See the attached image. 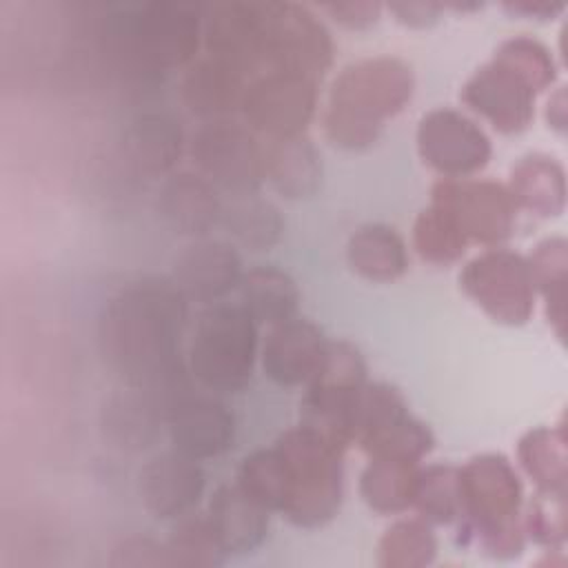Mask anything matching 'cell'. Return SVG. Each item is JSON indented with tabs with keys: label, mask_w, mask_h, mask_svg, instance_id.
<instances>
[{
	"label": "cell",
	"mask_w": 568,
	"mask_h": 568,
	"mask_svg": "<svg viewBox=\"0 0 568 568\" xmlns=\"http://www.w3.org/2000/svg\"><path fill=\"white\" fill-rule=\"evenodd\" d=\"M189 300L171 277H140L111 295L98 313L102 362L133 386H164L184 375L182 337Z\"/></svg>",
	"instance_id": "obj_1"
},
{
	"label": "cell",
	"mask_w": 568,
	"mask_h": 568,
	"mask_svg": "<svg viewBox=\"0 0 568 568\" xmlns=\"http://www.w3.org/2000/svg\"><path fill=\"white\" fill-rule=\"evenodd\" d=\"M415 73L397 55H373L346 64L331 84L324 133L346 151L373 146L386 122L410 102Z\"/></svg>",
	"instance_id": "obj_2"
},
{
	"label": "cell",
	"mask_w": 568,
	"mask_h": 568,
	"mask_svg": "<svg viewBox=\"0 0 568 568\" xmlns=\"http://www.w3.org/2000/svg\"><path fill=\"white\" fill-rule=\"evenodd\" d=\"M462 530L493 557L510 559L524 550V488L513 464L481 453L457 468Z\"/></svg>",
	"instance_id": "obj_3"
},
{
	"label": "cell",
	"mask_w": 568,
	"mask_h": 568,
	"mask_svg": "<svg viewBox=\"0 0 568 568\" xmlns=\"http://www.w3.org/2000/svg\"><path fill=\"white\" fill-rule=\"evenodd\" d=\"M275 446L284 459L286 495L282 515L300 528H320L342 504V453L313 428L297 424L284 430Z\"/></svg>",
	"instance_id": "obj_4"
},
{
	"label": "cell",
	"mask_w": 568,
	"mask_h": 568,
	"mask_svg": "<svg viewBox=\"0 0 568 568\" xmlns=\"http://www.w3.org/2000/svg\"><path fill=\"white\" fill-rule=\"evenodd\" d=\"M255 357L257 322L240 302H215L197 315L186 364L191 377L204 388L215 393L242 390L251 382Z\"/></svg>",
	"instance_id": "obj_5"
},
{
	"label": "cell",
	"mask_w": 568,
	"mask_h": 568,
	"mask_svg": "<svg viewBox=\"0 0 568 568\" xmlns=\"http://www.w3.org/2000/svg\"><path fill=\"white\" fill-rule=\"evenodd\" d=\"M204 4L146 2L124 18V47L142 69L162 73L189 67L202 42Z\"/></svg>",
	"instance_id": "obj_6"
},
{
	"label": "cell",
	"mask_w": 568,
	"mask_h": 568,
	"mask_svg": "<svg viewBox=\"0 0 568 568\" xmlns=\"http://www.w3.org/2000/svg\"><path fill=\"white\" fill-rule=\"evenodd\" d=\"M366 382V362L359 348L346 339H331L324 364L306 384L300 402V424L344 450L353 444L355 397Z\"/></svg>",
	"instance_id": "obj_7"
},
{
	"label": "cell",
	"mask_w": 568,
	"mask_h": 568,
	"mask_svg": "<svg viewBox=\"0 0 568 568\" xmlns=\"http://www.w3.org/2000/svg\"><path fill=\"white\" fill-rule=\"evenodd\" d=\"M191 160L209 182L231 195L255 193L266 180V155L255 131L226 120L204 122L189 142Z\"/></svg>",
	"instance_id": "obj_8"
},
{
	"label": "cell",
	"mask_w": 568,
	"mask_h": 568,
	"mask_svg": "<svg viewBox=\"0 0 568 568\" xmlns=\"http://www.w3.org/2000/svg\"><path fill=\"white\" fill-rule=\"evenodd\" d=\"M462 291L495 322L521 326L535 311V284L524 255L493 246L475 255L459 273Z\"/></svg>",
	"instance_id": "obj_9"
},
{
	"label": "cell",
	"mask_w": 568,
	"mask_h": 568,
	"mask_svg": "<svg viewBox=\"0 0 568 568\" xmlns=\"http://www.w3.org/2000/svg\"><path fill=\"white\" fill-rule=\"evenodd\" d=\"M335 44L326 24L304 4L266 2L264 71L320 80L333 64Z\"/></svg>",
	"instance_id": "obj_10"
},
{
	"label": "cell",
	"mask_w": 568,
	"mask_h": 568,
	"mask_svg": "<svg viewBox=\"0 0 568 568\" xmlns=\"http://www.w3.org/2000/svg\"><path fill=\"white\" fill-rule=\"evenodd\" d=\"M315 106V80L286 71H262L248 80L240 113L251 131L268 140H284L304 133Z\"/></svg>",
	"instance_id": "obj_11"
},
{
	"label": "cell",
	"mask_w": 568,
	"mask_h": 568,
	"mask_svg": "<svg viewBox=\"0 0 568 568\" xmlns=\"http://www.w3.org/2000/svg\"><path fill=\"white\" fill-rule=\"evenodd\" d=\"M430 202L455 217L468 242L493 248L513 235L517 206L508 189L495 180L442 178L433 184Z\"/></svg>",
	"instance_id": "obj_12"
},
{
	"label": "cell",
	"mask_w": 568,
	"mask_h": 568,
	"mask_svg": "<svg viewBox=\"0 0 568 568\" xmlns=\"http://www.w3.org/2000/svg\"><path fill=\"white\" fill-rule=\"evenodd\" d=\"M415 142L422 162L448 180L481 171L493 155L486 131L468 115L446 106L422 115Z\"/></svg>",
	"instance_id": "obj_13"
},
{
	"label": "cell",
	"mask_w": 568,
	"mask_h": 568,
	"mask_svg": "<svg viewBox=\"0 0 568 568\" xmlns=\"http://www.w3.org/2000/svg\"><path fill=\"white\" fill-rule=\"evenodd\" d=\"M166 430L178 453L200 462L231 448L235 417L220 399L193 390L184 377L166 390Z\"/></svg>",
	"instance_id": "obj_14"
},
{
	"label": "cell",
	"mask_w": 568,
	"mask_h": 568,
	"mask_svg": "<svg viewBox=\"0 0 568 568\" xmlns=\"http://www.w3.org/2000/svg\"><path fill=\"white\" fill-rule=\"evenodd\" d=\"M266 2L204 4L202 42L209 55L226 60L248 80L264 71Z\"/></svg>",
	"instance_id": "obj_15"
},
{
	"label": "cell",
	"mask_w": 568,
	"mask_h": 568,
	"mask_svg": "<svg viewBox=\"0 0 568 568\" xmlns=\"http://www.w3.org/2000/svg\"><path fill=\"white\" fill-rule=\"evenodd\" d=\"M535 98L537 93L495 58L481 64L462 87L464 104L506 135L528 129L535 115Z\"/></svg>",
	"instance_id": "obj_16"
},
{
	"label": "cell",
	"mask_w": 568,
	"mask_h": 568,
	"mask_svg": "<svg viewBox=\"0 0 568 568\" xmlns=\"http://www.w3.org/2000/svg\"><path fill=\"white\" fill-rule=\"evenodd\" d=\"M166 428V399L149 386L124 384L111 393L100 408L102 439L122 453L151 448Z\"/></svg>",
	"instance_id": "obj_17"
},
{
	"label": "cell",
	"mask_w": 568,
	"mask_h": 568,
	"mask_svg": "<svg viewBox=\"0 0 568 568\" xmlns=\"http://www.w3.org/2000/svg\"><path fill=\"white\" fill-rule=\"evenodd\" d=\"M242 257L224 240L195 237L173 262L171 280L189 302L215 304L237 288L242 280Z\"/></svg>",
	"instance_id": "obj_18"
},
{
	"label": "cell",
	"mask_w": 568,
	"mask_h": 568,
	"mask_svg": "<svg viewBox=\"0 0 568 568\" xmlns=\"http://www.w3.org/2000/svg\"><path fill=\"white\" fill-rule=\"evenodd\" d=\"M328 337L308 320H286L271 326L262 346L264 375L277 386H306L320 373Z\"/></svg>",
	"instance_id": "obj_19"
},
{
	"label": "cell",
	"mask_w": 568,
	"mask_h": 568,
	"mask_svg": "<svg viewBox=\"0 0 568 568\" xmlns=\"http://www.w3.org/2000/svg\"><path fill=\"white\" fill-rule=\"evenodd\" d=\"M204 486L206 477L197 459L175 448L151 457L138 475L140 499L155 519L182 517L200 501Z\"/></svg>",
	"instance_id": "obj_20"
},
{
	"label": "cell",
	"mask_w": 568,
	"mask_h": 568,
	"mask_svg": "<svg viewBox=\"0 0 568 568\" xmlns=\"http://www.w3.org/2000/svg\"><path fill=\"white\" fill-rule=\"evenodd\" d=\"M248 78L215 55L193 60L180 82L184 106L204 122L226 120L242 106Z\"/></svg>",
	"instance_id": "obj_21"
},
{
	"label": "cell",
	"mask_w": 568,
	"mask_h": 568,
	"mask_svg": "<svg viewBox=\"0 0 568 568\" xmlns=\"http://www.w3.org/2000/svg\"><path fill=\"white\" fill-rule=\"evenodd\" d=\"M222 197L217 186L197 171L171 173L158 197V211L164 224L191 237H204L222 220Z\"/></svg>",
	"instance_id": "obj_22"
},
{
	"label": "cell",
	"mask_w": 568,
	"mask_h": 568,
	"mask_svg": "<svg viewBox=\"0 0 568 568\" xmlns=\"http://www.w3.org/2000/svg\"><path fill=\"white\" fill-rule=\"evenodd\" d=\"M184 153V131L166 113L138 115L124 131L122 155L126 166L142 178H169Z\"/></svg>",
	"instance_id": "obj_23"
},
{
	"label": "cell",
	"mask_w": 568,
	"mask_h": 568,
	"mask_svg": "<svg viewBox=\"0 0 568 568\" xmlns=\"http://www.w3.org/2000/svg\"><path fill=\"white\" fill-rule=\"evenodd\" d=\"M268 513L237 484H222L213 493L206 510L226 555L255 550L268 535Z\"/></svg>",
	"instance_id": "obj_24"
},
{
	"label": "cell",
	"mask_w": 568,
	"mask_h": 568,
	"mask_svg": "<svg viewBox=\"0 0 568 568\" xmlns=\"http://www.w3.org/2000/svg\"><path fill=\"white\" fill-rule=\"evenodd\" d=\"M264 155L266 180L286 200H304L320 191L324 164L317 146L308 138L268 140Z\"/></svg>",
	"instance_id": "obj_25"
},
{
	"label": "cell",
	"mask_w": 568,
	"mask_h": 568,
	"mask_svg": "<svg viewBox=\"0 0 568 568\" xmlns=\"http://www.w3.org/2000/svg\"><path fill=\"white\" fill-rule=\"evenodd\" d=\"M506 189L517 211L539 217H557L566 206V171L546 153L524 155L510 169Z\"/></svg>",
	"instance_id": "obj_26"
},
{
	"label": "cell",
	"mask_w": 568,
	"mask_h": 568,
	"mask_svg": "<svg viewBox=\"0 0 568 568\" xmlns=\"http://www.w3.org/2000/svg\"><path fill=\"white\" fill-rule=\"evenodd\" d=\"M348 266L368 282H393L408 271L404 237L388 224L368 222L355 229L346 242Z\"/></svg>",
	"instance_id": "obj_27"
},
{
	"label": "cell",
	"mask_w": 568,
	"mask_h": 568,
	"mask_svg": "<svg viewBox=\"0 0 568 568\" xmlns=\"http://www.w3.org/2000/svg\"><path fill=\"white\" fill-rule=\"evenodd\" d=\"M517 459L539 495L566 497L568 453L564 424L530 428L517 444Z\"/></svg>",
	"instance_id": "obj_28"
},
{
	"label": "cell",
	"mask_w": 568,
	"mask_h": 568,
	"mask_svg": "<svg viewBox=\"0 0 568 568\" xmlns=\"http://www.w3.org/2000/svg\"><path fill=\"white\" fill-rule=\"evenodd\" d=\"M240 304L257 324H282L293 320L300 306L295 280L277 266H253L244 271L240 284Z\"/></svg>",
	"instance_id": "obj_29"
},
{
	"label": "cell",
	"mask_w": 568,
	"mask_h": 568,
	"mask_svg": "<svg viewBox=\"0 0 568 568\" xmlns=\"http://www.w3.org/2000/svg\"><path fill=\"white\" fill-rule=\"evenodd\" d=\"M419 464L388 459V457H368L366 468L359 475V495L364 504L379 515H397L413 506Z\"/></svg>",
	"instance_id": "obj_30"
},
{
	"label": "cell",
	"mask_w": 568,
	"mask_h": 568,
	"mask_svg": "<svg viewBox=\"0 0 568 568\" xmlns=\"http://www.w3.org/2000/svg\"><path fill=\"white\" fill-rule=\"evenodd\" d=\"M220 224L229 235L248 251H268L275 246L284 231V220L280 209L255 193L231 195L222 204Z\"/></svg>",
	"instance_id": "obj_31"
},
{
	"label": "cell",
	"mask_w": 568,
	"mask_h": 568,
	"mask_svg": "<svg viewBox=\"0 0 568 568\" xmlns=\"http://www.w3.org/2000/svg\"><path fill=\"white\" fill-rule=\"evenodd\" d=\"M535 291L541 293L546 317L555 335L566 339V282H568V242L561 235L541 240L526 257Z\"/></svg>",
	"instance_id": "obj_32"
},
{
	"label": "cell",
	"mask_w": 568,
	"mask_h": 568,
	"mask_svg": "<svg viewBox=\"0 0 568 568\" xmlns=\"http://www.w3.org/2000/svg\"><path fill=\"white\" fill-rule=\"evenodd\" d=\"M435 555L437 537L422 517L395 521L377 544V564L384 568H422L433 564Z\"/></svg>",
	"instance_id": "obj_33"
},
{
	"label": "cell",
	"mask_w": 568,
	"mask_h": 568,
	"mask_svg": "<svg viewBox=\"0 0 568 568\" xmlns=\"http://www.w3.org/2000/svg\"><path fill=\"white\" fill-rule=\"evenodd\" d=\"M413 246L424 262L450 264L464 255L468 240L455 217L444 206L430 202L413 224Z\"/></svg>",
	"instance_id": "obj_34"
},
{
	"label": "cell",
	"mask_w": 568,
	"mask_h": 568,
	"mask_svg": "<svg viewBox=\"0 0 568 568\" xmlns=\"http://www.w3.org/2000/svg\"><path fill=\"white\" fill-rule=\"evenodd\" d=\"M164 546L171 566H217L226 557L206 513L182 517Z\"/></svg>",
	"instance_id": "obj_35"
},
{
	"label": "cell",
	"mask_w": 568,
	"mask_h": 568,
	"mask_svg": "<svg viewBox=\"0 0 568 568\" xmlns=\"http://www.w3.org/2000/svg\"><path fill=\"white\" fill-rule=\"evenodd\" d=\"M413 506L428 524L446 526L459 521L457 468L450 464H430L419 468Z\"/></svg>",
	"instance_id": "obj_36"
},
{
	"label": "cell",
	"mask_w": 568,
	"mask_h": 568,
	"mask_svg": "<svg viewBox=\"0 0 568 568\" xmlns=\"http://www.w3.org/2000/svg\"><path fill=\"white\" fill-rule=\"evenodd\" d=\"M235 484L266 510L280 513L286 495L284 459L280 448L273 444L246 455L237 468Z\"/></svg>",
	"instance_id": "obj_37"
},
{
	"label": "cell",
	"mask_w": 568,
	"mask_h": 568,
	"mask_svg": "<svg viewBox=\"0 0 568 568\" xmlns=\"http://www.w3.org/2000/svg\"><path fill=\"white\" fill-rule=\"evenodd\" d=\"M493 58L513 69L535 93H541L555 84V58L550 49L532 36L521 33L504 40Z\"/></svg>",
	"instance_id": "obj_38"
},
{
	"label": "cell",
	"mask_w": 568,
	"mask_h": 568,
	"mask_svg": "<svg viewBox=\"0 0 568 568\" xmlns=\"http://www.w3.org/2000/svg\"><path fill=\"white\" fill-rule=\"evenodd\" d=\"M526 539L539 546L557 548L566 539V497L539 495L521 515Z\"/></svg>",
	"instance_id": "obj_39"
},
{
	"label": "cell",
	"mask_w": 568,
	"mask_h": 568,
	"mask_svg": "<svg viewBox=\"0 0 568 568\" xmlns=\"http://www.w3.org/2000/svg\"><path fill=\"white\" fill-rule=\"evenodd\" d=\"M111 564L113 566H171L169 564V555H166V546L151 539V537H126L122 539L111 555Z\"/></svg>",
	"instance_id": "obj_40"
},
{
	"label": "cell",
	"mask_w": 568,
	"mask_h": 568,
	"mask_svg": "<svg viewBox=\"0 0 568 568\" xmlns=\"http://www.w3.org/2000/svg\"><path fill=\"white\" fill-rule=\"evenodd\" d=\"M326 11L335 22L346 29H366L379 20L382 4L379 2H333L324 4Z\"/></svg>",
	"instance_id": "obj_41"
},
{
	"label": "cell",
	"mask_w": 568,
	"mask_h": 568,
	"mask_svg": "<svg viewBox=\"0 0 568 568\" xmlns=\"http://www.w3.org/2000/svg\"><path fill=\"white\" fill-rule=\"evenodd\" d=\"M388 11L395 16L397 22L413 27V29H426L439 20V13L444 11V4L433 2H402V4H388Z\"/></svg>",
	"instance_id": "obj_42"
},
{
	"label": "cell",
	"mask_w": 568,
	"mask_h": 568,
	"mask_svg": "<svg viewBox=\"0 0 568 568\" xmlns=\"http://www.w3.org/2000/svg\"><path fill=\"white\" fill-rule=\"evenodd\" d=\"M504 9L513 16L535 18V20H552L564 13L566 4L561 2H506Z\"/></svg>",
	"instance_id": "obj_43"
},
{
	"label": "cell",
	"mask_w": 568,
	"mask_h": 568,
	"mask_svg": "<svg viewBox=\"0 0 568 568\" xmlns=\"http://www.w3.org/2000/svg\"><path fill=\"white\" fill-rule=\"evenodd\" d=\"M568 102H566V91H564V87L561 89H557L552 95H550V100H548V104H546V122H548V126L552 129V131H557V133H566V122H568Z\"/></svg>",
	"instance_id": "obj_44"
}]
</instances>
